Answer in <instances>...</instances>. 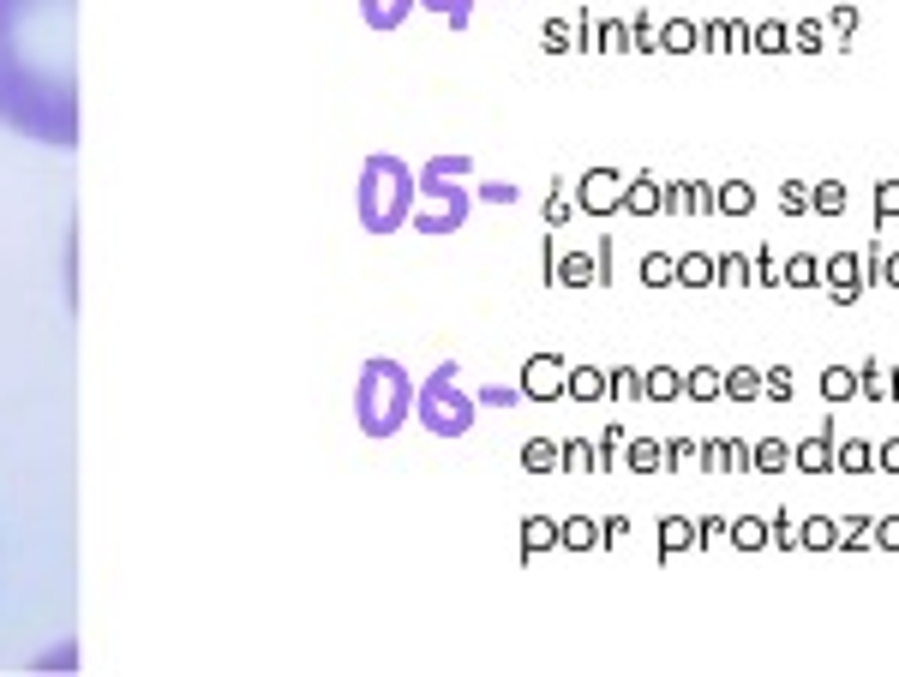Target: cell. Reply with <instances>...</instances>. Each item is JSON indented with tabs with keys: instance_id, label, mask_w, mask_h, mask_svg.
I'll return each instance as SVG.
<instances>
[{
	"instance_id": "cell-3",
	"label": "cell",
	"mask_w": 899,
	"mask_h": 677,
	"mask_svg": "<svg viewBox=\"0 0 899 677\" xmlns=\"http://www.w3.org/2000/svg\"><path fill=\"white\" fill-rule=\"evenodd\" d=\"M408 198H414V180L396 156H372L366 174H360V222L372 234H390L402 216H408Z\"/></svg>"
},
{
	"instance_id": "cell-8",
	"label": "cell",
	"mask_w": 899,
	"mask_h": 677,
	"mask_svg": "<svg viewBox=\"0 0 899 677\" xmlns=\"http://www.w3.org/2000/svg\"><path fill=\"white\" fill-rule=\"evenodd\" d=\"M858 396L864 402H894V378L876 354H864V366H858Z\"/></svg>"
},
{
	"instance_id": "cell-32",
	"label": "cell",
	"mask_w": 899,
	"mask_h": 677,
	"mask_svg": "<svg viewBox=\"0 0 899 677\" xmlns=\"http://www.w3.org/2000/svg\"><path fill=\"white\" fill-rule=\"evenodd\" d=\"M678 276H684V282H714V258H708V252H690V258L678 264Z\"/></svg>"
},
{
	"instance_id": "cell-22",
	"label": "cell",
	"mask_w": 899,
	"mask_h": 677,
	"mask_svg": "<svg viewBox=\"0 0 899 677\" xmlns=\"http://www.w3.org/2000/svg\"><path fill=\"white\" fill-rule=\"evenodd\" d=\"M714 276H720L726 288H750V258H744V252H726V258L714 264Z\"/></svg>"
},
{
	"instance_id": "cell-15",
	"label": "cell",
	"mask_w": 899,
	"mask_h": 677,
	"mask_svg": "<svg viewBox=\"0 0 899 677\" xmlns=\"http://www.w3.org/2000/svg\"><path fill=\"white\" fill-rule=\"evenodd\" d=\"M816 390H822L828 402H852V396H858V366H828Z\"/></svg>"
},
{
	"instance_id": "cell-34",
	"label": "cell",
	"mask_w": 899,
	"mask_h": 677,
	"mask_svg": "<svg viewBox=\"0 0 899 677\" xmlns=\"http://www.w3.org/2000/svg\"><path fill=\"white\" fill-rule=\"evenodd\" d=\"M528 390H534V396H552V390H558V366H552V360H540V366L528 372Z\"/></svg>"
},
{
	"instance_id": "cell-24",
	"label": "cell",
	"mask_w": 899,
	"mask_h": 677,
	"mask_svg": "<svg viewBox=\"0 0 899 677\" xmlns=\"http://www.w3.org/2000/svg\"><path fill=\"white\" fill-rule=\"evenodd\" d=\"M684 390H690V396H696V402H714V396H720V390H726V378H720V372H714V366H702V372H690V378H684Z\"/></svg>"
},
{
	"instance_id": "cell-21",
	"label": "cell",
	"mask_w": 899,
	"mask_h": 677,
	"mask_svg": "<svg viewBox=\"0 0 899 677\" xmlns=\"http://www.w3.org/2000/svg\"><path fill=\"white\" fill-rule=\"evenodd\" d=\"M762 396H768V402H792V396H798V378H792V366H768V378H762Z\"/></svg>"
},
{
	"instance_id": "cell-14",
	"label": "cell",
	"mask_w": 899,
	"mask_h": 677,
	"mask_svg": "<svg viewBox=\"0 0 899 677\" xmlns=\"http://www.w3.org/2000/svg\"><path fill=\"white\" fill-rule=\"evenodd\" d=\"M714 204H720L726 216H750V210H756V186H750V180H726V186L714 192Z\"/></svg>"
},
{
	"instance_id": "cell-39",
	"label": "cell",
	"mask_w": 899,
	"mask_h": 677,
	"mask_svg": "<svg viewBox=\"0 0 899 677\" xmlns=\"http://www.w3.org/2000/svg\"><path fill=\"white\" fill-rule=\"evenodd\" d=\"M732 522H720V516H708V522H696V546H714L720 534H726Z\"/></svg>"
},
{
	"instance_id": "cell-6",
	"label": "cell",
	"mask_w": 899,
	"mask_h": 677,
	"mask_svg": "<svg viewBox=\"0 0 899 677\" xmlns=\"http://www.w3.org/2000/svg\"><path fill=\"white\" fill-rule=\"evenodd\" d=\"M834 438H840V426H834V420H822L816 432H804V438L792 444V468H798V474H810V480L834 474Z\"/></svg>"
},
{
	"instance_id": "cell-43",
	"label": "cell",
	"mask_w": 899,
	"mask_h": 677,
	"mask_svg": "<svg viewBox=\"0 0 899 677\" xmlns=\"http://www.w3.org/2000/svg\"><path fill=\"white\" fill-rule=\"evenodd\" d=\"M732 474H750V444L732 438Z\"/></svg>"
},
{
	"instance_id": "cell-13",
	"label": "cell",
	"mask_w": 899,
	"mask_h": 677,
	"mask_svg": "<svg viewBox=\"0 0 899 677\" xmlns=\"http://www.w3.org/2000/svg\"><path fill=\"white\" fill-rule=\"evenodd\" d=\"M828 42H834V36H828L822 18H798V24H792V54H822Z\"/></svg>"
},
{
	"instance_id": "cell-1",
	"label": "cell",
	"mask_w": 899,
	"mask_h": 677,
	"mask_svg": "<svg viewBox=\"0 0 899 677\" xmlns=\"http://www.w3.org/2000/svg\"><path fill=\"white\" fill-rule=\"evenodd\" d=\"M0 126L42 150L78 144V0H0Z\"/></svg>"
},
{
	"instance_id": "cell-4",
	"label": "cell",
	"mask_w": 899,
	"mask_h": 677,
	"mask_svg": "<svg viewBox=\"0 0 899 677\" xmlns=\"http://www.w3.org/2000/svg\"><path fill=\"white\" fill-rule=\"evenodd\" d=\"M474 396H462L456 390V366H438V378L432 384H420V420H426V432H438V438H462L468 426H474Z\"/></svg>"
},
{
	"instance_id": "cell-26",
	"label": "cell",
	"mask_w": 899,
	"mask_h": 677,
	"mask_svg": "<svg viewBox=\"0 0 899 677\" xmlns=\"http://www.w3.org/2000/svg\"><path fill=\"white\" fill-rule=\"evenodd\" d=\"M780 210L786 216H810V180H786L780 186Z\"/></svg>"
},
{
	"instance_id": "cell-28",
	"label": "cell",
	"mask_w": 899,
	"mask_h": 677,
	"mask_svg": "<svg viewBox=\"0 0 899 677\" xmlns=\"http://www.w3.org/2000/svg\"><path fill=\"white\" fill-rule=\"evenodd\" d=\"M618 198H624V192H618L612 174H594V180H588V204H594V210H612Z\"/></svg>"
},
{
	"instance_id": "cell-29",
	"label": "cell",
	"mask_w": 899,
	"mask_h": 677,
	"mask_svg": "<svg viewBox=\"0 0 899 677\" xmlns=\"http://www.w3.org/2000/svg\"><path fill=\"white\" fill-rule=\"evenodd\" d=\"M899 216V180H882L876 186V228H888Z\"/></svg>"
},
{
	"instance_id": "cell-9",
	"label": "cell",
	"mask_w": 899,
	"mask_h": 677,
	"mask_svg": "<svg viewBox=\"0 0 899 677\" xmlns=\"http://www.w3.org/2000/svg\"><path fill=\"white\" fill-rule=\"evenodd\" d=\"M750 468H756V474H786V468H792V444L768 432L762 444H750Z\"/></svg>"
},
{
	"instance_id": "cell-16",
	"label": "cell",
	"mask_w": 899,
	"mask_h": 677,
	"mask_svg": "<svg viewBox=\"0 0 899 677\" xmlns=\"http://www.w3.org/2000/svg\"><path fill=\"white\" fill-rule=\"evenodd\" d=\"M810 210L816 216H846V186L840 180H816L810 186Z\"/></svg>"
},
{
	"instance_id": "cell-11",
	"label": "cell",
	"mask_w": 899,
	"mask_h": 677,
	"mask_svg": "<svg viewBox=\"0 0 899 677\" xmlns=\"http://www.w3.org/2000/svg\"><path fill=\"white\" fill-rule=\"evenodd\" d=\"M870 546H876V516H840L834 552H870Z\"/></svg>"
},
{
	"instance_id": "cell-30",
	"label": "cell",
	"mask_w": 899,
	"mask_h": 677,
	"mask_svg": "<svg viewBox=\"0 0 899 677\" xmlns=\"http://www.w3.org/2000/svg\"><path fill=\"white\" fill-rule=\"evenodd\" d=\"M624 204H630V210H660V186H654V180L642 174V180H636V186L624 192Z\"/></svg>"
},
{
	"instance_id": "cell-41",
	"label": "cell",
	"mask_w": 899,
	"mask_h": 677,
	"mask_svg": "<svg viewBox=\"0 0 899 677\" xmlns=\"http://www.w3.org/2000/svg\"><path fill=\"white\" fill-rule=\"evenodd\" d=\"M726 48L744 54V48H750V24H726Z\"/></svg>"
},
{
	"instance_id": "cell-40",
	"label": "cell",
	"mask_w": 899,
	"mask_h": 677,
	"mask_svg": "<svg viewBox=\"0 0 899 677\" xmlns=\"http://www.w3.org/2000/svg\"><path fill=\"white\" fill-rule=\"evenodd\" d=\"M876 282H882V288H899V252H882V264H876Z\"/></svg>"
},
{
	"instance_id": "cell-18",
	"label": "cell",
	"mask_w": 899,
	"mask_h": 677,
	"mask_svg": "<svg viewBox=\"0 0 899 677\" xmlns=\"http://www.w3.org/2000/svg\"><path fill=\"white\" fill-rule=\"evenodd\" d=\"M726 396H732V402H756V396H762V372H756V366H732V372H726Z\"/></svg>"
},
{
	"instance_id": "cell-31",
	"label": "cell",
	"mask_w": 899,
	"mask_h": 677,
	"mask_svg": "<svg viewBox=\"0 0 899 677\" xmlns=\"http://www.w3.org/2000/svg\"><path fill=\"white\" fill-rule=\"evenodd\" d=\"M828 36L852 42V36H858V6H834V18H828Z\"/></svg>"
},
{
	"instance_id": "cell-38",
	"label": "cell",
	"mask_w": 899,
	"mask_h": 677,
	"mask_svg": "<svg viewBox=\"0 0 899 677\" xmlns=\"http://www.w3.org/2000/svg\"><path fill=\"white\" fill-rule=\"evenodd\" d=\"M666 48H672V54L696 48V30H690V24H672V30H666Z\"/></svg>"
},
{
	"instance_id": "cell-35",
	"label": "cell",
	"mask_w": 899,
	"mask_h": 677,
	"mask_svg": "<svg viewBox=\"0 0 899 677\" xmlns=\"http://www.w3.org/2000/svg\"><path fill=\"white\" fill-rule=\"evenodd\" d=\"M678 390H684V378H678V372H654V378H648V396H660V402H672Z\"/></svg>"
},
{
	"instance_id": "cell-12",
	"label": "cell",
	"mask_w": 899,
	"mask_h": 677,
	"mask_svg": "<svg viewBox=\"0 0 899 677\" xmlns=\"http://www.w3.org/2000/svg\"><path fill=\"white\" fill-rule=\"evenodd\" d=\"M750 48H756V54H792V24H780V18L756 24V30H750Z\"/></svg>"
},
{
	"instance_id": "cell-10",
	"label": "cell",
	"mask_w": 899,
	"mask_h": 677,
	"mask_svg": "<svg viewBox=\"0 0 899 677\" xmlns=\"http://www.w3.org/2000/svg\"><path fill=\"white\" fill-rule=\"evenodd\" d=\"M834 540H840V522H834V516L798 522V552H834Z\"/></svg>"
},
{
	"instance_id": "cell-44",
	"label": "cell",
	"mask_w": 899,
	"mask_h": 677,
	"mask_svg": "<svg viewBox=\"0 0 899 677\" xmlns=\"http://www.w3.org/2000/svg\"><path fill=\"white\" fill-rule=\"evenodd\" d=\"M888 378H894V396H899V366H894V372H888Z\"/></svg>"
},
{
	"instance_id": "cell-27",
	"label": "cell",
	"mask_w": 899,
	"mask_h": 677,
	"mask_svg": "<svg viewBox=\"0 0 899 677\" xmlns=\"http://www.w3.org/2000/svg\"><path fill=\"white\" fill-rule=\"evenodd\" d=\"M702 468L708 474H732V438H708L702 444Z\"/></svg>"
},
{
	"instance_id": "cell-5",
	"label": "cell",
	"mask_w": 899,
	"mask_h": 677,
	"mask_svg": "<svg viewBox=\"0 0 899 677\" xmlns=\"http://www.w3.org/2000/svg\"><path fill=\"white\" fill-rule=\"evenodd\" d=\"M822 282H828V294H834V306H858L864 300V252H828L822 258Z\"/></svg>"
},
{
	"instance_id": "cell-25",
	"label": "cell",
	"mask_w": 899,
	"mask_h": 677,
	"mask_svg": "<svg viewBox=\"0 0 899 677\" xmlns=\"http://www.w3.org/2000/svg\"><path fill=\"white\" fill-rule=\"evenodd\" d=\"M768 546H780V552H798V516H792V510H774V528H768Z\"/></svg>"
},
{
	"instance_id": "cell-19",
	"label": "cell",
	"mask_w": 899,
	"mask_h": 677,
	"mask_svg": "<svg viewBox=\"0 0 899 677\" xmlns=\"http://www.w3.org/2000/svg\"><path fill=\"white\" fill-rule=\"evenodd\" d=\"M726 534H732V546H744V552H762V546H768V522H762V516H738Z\"/></svg>"
},
{
	"instance_id": "cell-2",
	"label": "cell",
	"mask_w": 899,
	"mask_h": 677,
	"mask_svg": "<svg viewBox=\"0 0 899 677\" xmlns=\"http://www.w3.org/2000/svg\"><path fill=\"white\" fill-rule=\"evenodd\" d=\"M408 408H414V384H408V372H402L396 360H366V366H360V390H354V414H360V426H366L372 438H390V432H402Z\"/></svg>"
},
{
	"instance_id": "cell-20",
	"label": "cell",
	"mask_w": 899,
	"mask_h": 677,
	"mask_svg": "<svg viewBox=\"0 0 899 677\" xmlns=\"http://www.w3.org/2000/svg\"><path fill=\"white\" fill-rule=\"evenodd\" d=\"M684 546H696V522H684V516H666V522H660V552L672 558V552H684Z\"/></svg>"
},
{
	"instance_id": "cell-33",
	"label": "cell",
	"mask_w": 899,
	"mask_h": 677,
	"mask_svg": "<svg viewBox=\"0 0 899 677\" xmlns=\"http://www.w3.org/2000/svg\"><path fill=\"white\" fill-rule=\"evenodd\" d=\"M876 474H894L899 480V432H888V438L876 444Z\"/></svg>"
},
{
	"instance_id": "cell-42",
	"label": "cell",
	"mask_w": 899,
	"mask_h": 677,
	"mask_svg": "<svg viewBox=\"0 0 899 677\" xmlns=\"http://www.w3.org/2000/svg\"><path fill=\"white\" fill-rule=\"evenodd\" d=\"M642 270H648V282H666V276H672V258H648Z\"/></svg>"
},
{
	"instance_id": "cell-37",
	"label": "cell",
	"mask_w": 899,
	"mask_h": 677,
	"mask_svg": "<svg viewBox=\"0 0 899 677\" xmlns=\"http://www.w3.org/2000/svg\"><path fill=\"white\" fill-rule=\"evenodd\" d=\"M876 546H882V552H899V516H876Z\"/></svg>"
},
{
	"instance_id": "cell-23",
	"label": "cell",
	"mask_w": 899,
	"mask_h": 677,
	"mask_svg": "<svg viewBox=\"0 0 899 677\" xmlns=\"http://www.w3.org/2000/svg\"><path fill=\"white\" fill-rule=\"evenodd\" d=\"M750 282H756V288H786V282H780V258H774L768 246L750 258Z\"/></svg>"
},
{
	"instance_id": "cell-36",
	"label": "cell",
	"mask_w": 899,
	"mask_h": 677,
	"mask_svg": "<svg viewBox=\"0 0 899 677\" xmlns=\"http://www.w3.org/2000/svg\"><path fill=\"white\" fill-rule=\"evenodd\" d=\"M630 462H636V468H642V474H648V468H660V462H666V450H660V444H648V438H642V444H636V450H630Z\"/></svg>"
},
{
	"instance_id": "cell-7",
	"label": "cell",
	"mask_w": 899,
	"mask_h": 677,
	"mask_svg": "<svg viewBox=\"0 0 899 677\" xmlns=\"http://www.w3.org/2000/svg\"><path fill=\"white\" fill-rule=\"evenodd\" d=\"M834 474H840V480L876 474V444H870L864 432H840V438H834Z\"/></svg>"
},
{
	"instance_id": "cell-17",
	"label": "cell",
	"mask_w": 899,
	"mask_h": 677,
	"mask_svg": "<svg viewBox=\"0 0 899 677\" xmlns=\"http://www.w3.org/2000/svg\"><path fill=\"white\" fill-rule=\"evenodd\" d=\"M816 276H822V264H816L810 252H792V258L780 264V282H786V288H810Z\"/></svg>"
}]
</instances>
